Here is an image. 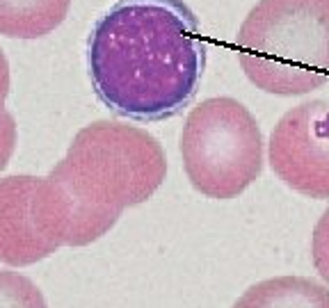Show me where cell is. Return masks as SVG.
I'll return each instance as SVG.
<instances>
[{
    "label": "cell",
    "instance_id": "7",
    "mask_svg": "<svg viewBox=\"0 0 329 308\" xmlns=\"http://www.w3.org/2000/svg\"><path fill=\"white\" fill-rule=\"evenodd\" d=\"M37 176L18 174L0 178V262L27 267L57 251L39 233L32 217Z\"/></svg>",
    "mask_w": 329,
    "mask_h": 308
},
{
    "label": "cell",
    "instance_id": "4",
    "mask_svg": "<svg viewBox=\"0 0 329 308\" xmlns=\"http://www.w3.org/2000/svg\"><path fill=\"white\" fill-rule=\"evenodd\" d=\"M178 146L190 185L208 199L240 197L263 171L260 126L231 96L196 103L183 124Z\"/></svg>",
    "mask_w": 329,
    "mask_h": 308
},
{
    "label": "cell",
    "instance_id": "5",
    "mask_svg": "<svg viewBox=\"0 0 329 308\" xmlns=\"http://www.w3.org/2000/svg\"><path fill=\"white\" fill-rule=\"evenodd\" d=\"M268 160L283 185L309 199H329V101L290 107L272 128Z\"/></svg>",
    "mask_w": 329,
    "mask_h": 308
},
{
    "label": "cell",
    "instance_id": "2",
    "mask_svg": "<svg viewBox=\"0 0 329 308\" xmlns=\"http://www.w3.org/2000/svg\"><path fill=\"white\" fill-rule=\"evenodd\" d=\"M238 62L256 89L304 96L329 80V0H260L236 34Z\"/></svg>",
    "mask_w": 329,
    "mask_h": 308
},
{
    "label": "cell",
    "instance_id": "10",
    "mask_svg": "<svg viewBox=\"0 0 329 308\" xmlns=\"http://www.w3.org/2000/svg\"><path fill=\"white\" fill-rule=\"evenodd\" d=\"M0 308H48L41 288L25 274L0 270Z\"/></svg>",
    "mask_w": 329,
    "mask_h": 308
},
{
    "label": "cell",
    "instance_id": "13",
    "mask_svg": "<svg viewBox=\"0 0 329 308\" xmlns=\"http://www.w3.org/2000/svg\"><path fill=\"white\" fill-rule=\"evenodd\" d=\"M7 94H9V66H7V60H5L3 51H0V114L7 112L5 110Z\"/></svg>",
    "mask_w": 329,
    "mask_h": 308
},
{
    "label": "cell",
    "instance_id": "3",
    "mask_svg": "<svg viewBox=\"0 0 329 308\" xmlns=\"http://www.w3.org/2000/svg\"><path fill=\"white\" fill-rule=\"evenodd\" d=\"M55 176L91 208L121 217L149 201L167 176L164 148L140 126L98 119L73 135Z\"/></svg>",
    "mask_w": 329,
    "mask_h": 308
},
{
    "label": "cell",
    "instance_id": "9",
    "mask_svg": "<svg viewBox=\"0 0 329 308\" xmlns=\"http://www.w3.org/2000/svg\"><path fill=\"white\" fill-rule=\"evenodd\" d=\"M71 0H0V34L39 39L64 23Z\"/></svg>",
    "mask_w": 329,
    "mask_h": 308
},
{
    "label": "cell",
    "instance_id": "11",
    "mask_svg": "<svg viewBox=\"0 0 329 308\" xmlns=\"http://www.w3.org/2000/svg\"><path fill=\"white\" fill-rule=\"evenodd\" d=\"M311 260L320 279L329 285V208L315 221L313 235H311Z\"/></svg>",
    "mask_w": 329,
    "mask_h": 308
},
{
    "label": "cell",
    "instance_id": "6",
    "mask_svg": "<svg viewBox=\"0 0 329 308\" xmlns=\"http://www.w3.org/2000/svg\"><path fill=\"white\" fill-rule=\"evenodd\" d=\"M32 217L39 233L57 249L87 247L108 235L119 221L117 215L96 210L78 199L53 171L37 176Z\"/></svg>",
    "mask_w": 329,
    "mask_h": 308
},
{
    "label": "cell",
    "instance_id": "8",
    "mask_svg": "<svg viewBox=\"0 0 329 308\" xmlns=\"http://www.w3.org/2000/svg\"><path fill=\"white\" fill-rule=\"evenodd\" d=\"M231 308H329V285L309 276H274L247 288Z\"/></svg>",
    "mask_w": 329,
    "mask_h": 308
},
{
    "label": "cell",
    "instance_id": "1",
    "mask_svg": "<svg viewBox=\"0 0 329 308\" xmlns=\"http://www.w3.org/2000/svg\"><path fill=\"white\" fill-rule=\"evenodd\" d=\"M206 69V44L183 0H119L87 37L94 96L112 114L153 124L194 101Z\"/></svg>",
    "mask_w": 329,
    "mask_h": 308
},
{
    "label": "cell",
    "instance_id": "12",
    "mask_svg": "<svg viewBox=\"0 0 329 308\" xmlns=\"http://www.w3.org/2000/svg\"><path fill=\"white\" fill-rule=\"evenodd\" d=\"M14 148H16V121L14 114L3 112L0 114V171L7 167Z\"/></svg>",
    "mask_w": 329,
    "mask_h": 308
}]
</instances>
